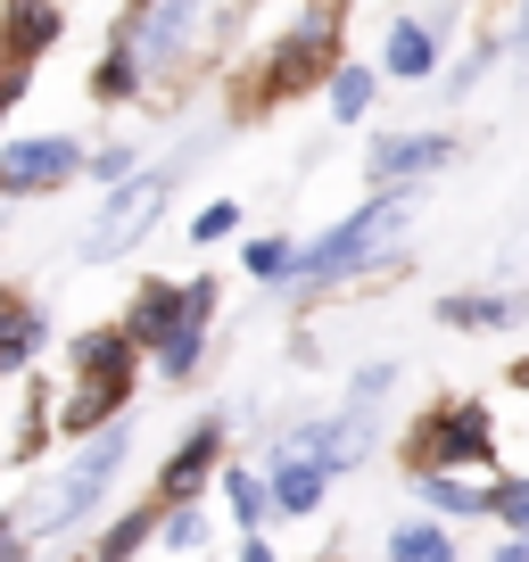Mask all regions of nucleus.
Returning <instances> with one entry per match:
<instances>
[{
	"label": "nucleus",
	"mask_w": 529,
	"mask_h": 562,
	"mask_svg": "<svg viewBox=\"0 0 529 562\" xmlns=\"http://www.w3.org/2000/svg\"><path fill=\"white\" fill-rule=\"evenodd\" d=\"M339 67H348V0H306V18L257 58V75H248L240 91H232V116H273V108L306 100V91H331Z\"/></svg>",
	"instance_id": "1"
},
{
	"label": "nucleus",
	"mask_w": 529,
	"mask_h": 562,
	"mask_svg": "<svg viewBox=\"0 0 529 562\" xmlns=\"http://www.w3.org/2000/svg\"><path fill=\"white\" fill-rule=\"evenodd\" d=\"M397 463H406V480H423V472H472V480H496V463H505V439H496V405H488V397H430L423 414L397 430Z\"/></svg>",
	"instance_id": "2"
},
{
	"label": "nucleus",
	"mask_w": 529,
	"mask_h": 562,
	"mask_svg": "<svg viewBox=\"0 0 529 562\" xmlns=\"http://www.w3.org/2000/svg\"><path fill=\"white\" fill-rule=\"evenodd\" d=\"M124 456H133V422H108L100 439H83L67 456V472H50L42 488H25V505H18V529L25 538H67V529H83L91 513H100V496L116 488V472H124Z\"/></svg>",
	"instance_id": "3"
},
{
	"label": "nucleus",
	"mask_w": 529,
	"mask_h": 562,
	"mask_svg": "<svg viewBox=\"0 0 529 562\" xmlns=\"http://www.w3.org/2000/svg\"><path fill=\"white\" fill-rule=\"evenodd\" d=\"M191 158H199V149H182V158H166V166H142L124 191H108L100 215H91V232H83V265H116L124 248H142V232L158 224L166 199L182 191V166H191Z\"/></svg>",
	"instance_id": "4"
},
{
	"label": "nucleus",
	"mask_w": 529,
	"mask_h": 562,
	"mask_svg": "<svg viewBox=\"0 0 529 562\" xmlns=\"http://www.w3.org/2000/svg\"><path fill=\"white\" fill-rule=\"evenodd\" d=\"M83 140L75 133H9L0 140V199H50L67 182H83Z\"/></svg>",
	"instance_id": "5"
},
{
	"label": "nucleus",
	"mask_w": 529,
	"mask_h": 562,
	"mask_svg": "<svg viewBox=\"0 0 529 562\" xmlns=\"http://www.w3.org/2000/svg\"><path fill=\"white\" fill-rule=\"evenodd\" d=\"M224 463H232V430H224V414H199L191 430H182V447L158 463V505H199V488H215L224 480Z\"/></svg>",
	"instance_id": "6"
},
{
	"label": "nucleus",
	"mask_w": 529,
	"mask_h": 562,
	"mask_svg": "<svg viewBox=\"0 0 529 562\" xmlns=\"http://www.w3.org/2000/svg\"><path fill=\"white\" fill-rule=\"evenodd\" d=\"M455 158H463L455 133H389V140L364 149V182H372V191H414V182L447 175Z\"/></svg>",
	"instance_id": "7"
},
{
	"label": "nucleus",
	"mask_w": 529,
	"mask_h": 562,
	"mask_svg": "<svg viewBox=\"0 0 529 562\" xmlns=\"http://www.w3.org/2000/svg\"><path fill=\"white\" fill-rule=\"evenodd\" d=\"M199 18H207V0H149L142 18H124V34H133V50H142L149 83H166V75H175L182 58H191Z\"/></svg>",
	"instance_id": "8"
},
{
	"label": "nucleus",
	"mask_w": 529,
	"mask_h": 562,
	"mask_svg": "<svg viewBox=\"0 0 529 562\" xmlns=\"http://www.w3.org/2000/svg\"><path fill=\"white\" fill-rule=\"evenodd\" d=\"M447 18H455V9H406V18H389L381 67L397 75V83H430V75L447 67Z\"/></svg>",
	"instance_id": "9"
},
{
	"label": "nucleus",
	"mask_w": 529,
	"mask_h": 562,
	"mask_svg": "<svg viewBox=\"0 0 529 562\" xmlns=\"http://www.w3.org/2000/svg\"><path fill=\"white\" fill-rule=\"evenodd\" d=\"M215 299H224V281H215V273H191V281H182V331H175V348L149 364L166 389L199 381V364H207V331H215Z\"/></svg>",
	"instance_id": "10"
},
{
	"label": "nucleus",
	"mask_w": 529,
	"mask_h": 562,
	"mask_svg": "<svg viewBox=\"0 0 529 562\" xmlns=\"http://www.w3.org/2000/svg\"><path fill=\"white\" fill-rule=\"evenodd\" d=\"M116 323H124V339H133V348H142L149 364H158V356L175 348V331H182V281H166V273H142Z\"/></svg>",
	"instance_id": "11"
},
{
	"label": "nucleus",
	"mask_w": 529,
	"mask_h": 562,
	"mask_svg": "<svg viewBox=\"0 0 529 562\" xmlns=\"http://www.w3.org/2000/svg\"><path fill=\"white\" fill-rule=\"evenodd\" d=\"M67 364H75V381H133V389H142L149 356L124 339V323H100V331H75Z\"/></svg>",
	"instance_id": "12"
},
{
	"label": "nucleus",
	"mask_w": 529,
	"mask_h": 562,
	"mask_svg": "<svg viewBox=\"0 0 529 562\" xmlns=\"http://www.w3.org/2000/svg\"><path fill=\"white\" fill-rule=\"evenodd\" d=\"M430 323L439 331H513V323H529V299L521 290H447Z\"/></svg>",
	"instance_id": "13"
},
{
	"label": "nucleus",
	"mask_w": 529,
	"mask_h": 562,
	"mask_svg": "<svg viewBox=\"0 0 529 562\" xmlns=\"http://www.w3.org/2000/svg\"><path fill=\"white\" fill-rule=\"evenodd\" d=\"M0 34H9V58L42 67L67 34V0H0Z\"/></svg>",
	"instance_id": "14"
},
{
	"label": "nucleus",
	"mask_w": 529,
	"mask_h": 562,
	"mask_svg": "<svg viewBox=\"0 0 529 562\" xmlns=\"http://www.w3.org/2000/svg\"><path fill=\"white\" fill-rule=\"evenodd\" d=\"M83 91H91L100 108H133L142 91H158V83H149V67H142V50H133V34H124V25H116V42H108V50L91 58Z\"/></svg>",
	"instance_id": "15"
},
{
	"label": "nucleus",
	"mask_w": 529,
	"mask_h": 562,
	"mask_svg": "<svg viewBox=\"0 0 529 562\" xmlns=\"http://www.w3.org/2000/svg\"><path fill=\"white\" fill-rule=\"evenodd\" d=\"M406 488H414V505H423L430 521H488L496 480H472V472H423V480H406Z\"/></svg>",
	"instance_id": "16"
},
{
	"label": "nucleus",
	"mask_w": 529,
	"mask_h": 562,
	"mask_svg": "<svg viewBox=\"0 0 529 562\" xmlns=\"http://www.w3.org/2000/svg\"><path fill=\"white\" fill-rule=\"evenodd\" d=\"M50 439H58V397H50V381H25V405H18V439H9V456L0 463H18V472H42L50 463Z\"/></svg>",
	"instance_id": "17"
},
{
	"label": "nucleus",
	"mask_w": 529,
	"mask_h": 562,
	"mask_svg": "<svg viewBox=\"0 0 529 562\" xmlns=\"http://www.w3.org/2000/svg\"><path fill=\"white\" fill-rule=\"evenodd\" d=\"M158 529H166V505L149 496V505H124L116 521L83 546V554H91V562H133V554H149V546H158Z\"/></svg>",
	"instance_id": "18"
},
{
	"label": "nucleus",
	"mask_w": 529,
	"mask_h": 562,
	"mask_svg": "<svg viewBox=\"0 0 529 562\" xmlns=\"http://www.w3.org/2000/svg\"><path fill=\"white\" fill-rule=\"evenodd\" d=\"M224 505H232V521H240V538H264V521H273V488H264V472L257 463H224Z\"/></svg>",
	"instance_id": "19"
},
{
	"label": "nucleus",
	"mask_w": 529,
	"mask_h": 562,
	"mask_svg": "<svg viewBox=\"0 0 529 562\" xmlns=\"http://www.w3.org/2000/svg\"><path fill=\"white\" fill-rule=\"evenodd\" d=\"M381 554L389 562H463V546H455V529H447V521H430V513H423V521H397V529H389Z\"/></svg>",
	"instance_id": "20"
},
{
	"label": "nucleus",
	"mask_w": 529,
	"mask_h": 562,
	"mask_svg": "<svg viewBox=\"0 0 529 562\" xmlns=\"http://www.w3.org/2000/svg\"><path fill=\"white\" fill-rule=\"evenodd\" d=\"M372 100H381V75H372L364 58H348V67L331 75V124H364Z\"/></svg>",
	"instance_id": "21"
},
{
	"label": "nucleus",
	"mask_w": 529,
	"mask_h": 562,
	"mask_svg": "<svg viewBox=\"0 0 529 562\" xmlns=\"http://www.w3.org/2000/svg\"><path fill=\"white\" fill-rule=\"evenodd\" d=\"M240 273H248V281H264V290H282V281L299 273V240H282V232L248 240V248H240Z\"/></svg>",
	"instance_id": "22"
},
{
	"label": "nucleus",
	"mask_w": 529,
	"mask_h": 562,
	"mask_svg": "<svg viewBox=\"0 0 529 562\" xmlns=\"http://www.w3.org/2000/svg\"><path fill=\"white\" fill-rule=\"evenodd\" d=\"M207 538H215V521H207V505H166V529H158V546H166V554H182V562H199V554H207Z\"/></svg>",
	"instance_id": "23"
},
{
	"label": "nucleus",
	"mask_w": 529,
	"mask_h": 562,
	"mask_svg": "<svg viewBox=\"0 0 529 562\" xmlns=\"http://www.w3.org/2000/svg\"><path fill=\"white\" fill-rule=\"evenodd\" d=\"M488 521L505 538H529V472H496V496H488Z\"/></svg>",
	"instance_id": "24"
},
{
	"label": "nucleus",
	"mask_w": 529,
	"mask_h": 562,
	"mask_svg": "<svg viewBox=\"0 0 529 562\" xmlns=\"http://www.w3.org/2000/svg\"><path fill=\"white\" fill-rule=\"evenodd\" d=\"M133 175H142V149H133V140H100L83 158V182H100V191H124Z\"/></svg>",
	"instance_id": "25"
},
{
	"label": "nucleus",
	"mask_w": 529,
	"mask_h": 562,
	"mask_svg": "<svg viewBox=\"0 0 529 562\" xmlns=\"http://www.w3.org/2000/svg\"><path fill=\"white\" fill-rule=\"evenodd\" d=\"M42 348H50V315H34L25 331H0V381L34 372V364H42Z\"/></svg>",
	"instance_id": "26"
},
{
	"label": "nucleus",
	"mask_w": 529,
	"mask_h": 562,
	"mask_svg": "<svg viewBox=\"0 0 529 562\" xmlns=\"http://www.w3.org/2000/svg\"><path fill=\"white\" fill-rule=\"evenodd\" d=\"M389 389H397V364H364V372L348 381V397H339V414H364V422H372Z\"/></svg>",
	"instance_id": "27"
},
{
	"label": "nucleus",
	"mask_w": 529,
	"mask_h": 562,
	"mask_svg": "<svg viewBox=\"0 0 529 562\" xmlns=\"http://www.w3.org/2000/svg\"><path fill=\"white\" fill-rule=\"evenodd\" d=\"M232 232H240V199H207V207L191 215V240H199V248L232 240Z\"/></svg>",
	"instance_id": "28"
},
{
	"label": "nucleus",
	"mask_w": 529,
	"mask_h": 562,
	"mask_svg": "<svg viewBox=\"0 0 529 562\" xmlns=\"http://www.w3.org/2000/svg\"><path fill=\"white\" fill-rule=\"evenodd\" d=\"M488 67H496V34H480V50L463 58V67H447L439 91H447V100H463V91H480V75H488Z\"/></svg>",
	"instance_id": "29"
},
{
	"label": "nucleus",
	"mask_w": 529,
	"mask_h": 562,
	"mask_svg": "<svg viewBox=\"0 0 529 562\" xmlns=\"http://www.w3.org/2000/svg\"><path fill=\"white\" fill-rule=\"evenodd\" d=\"M34 315H42V299H34V290H18V281H0V331H25Z\"/></svg>",
	"instance_id": "30"
},
{
	"label": "nucleus",
	"mask_w": 529,
	"mask_h": 562,
	"mask_svg": "<svg viewBox=\"0 0 529 562\" xmlns=\"http://www.w3.org/2000/svg\"><path fill=\"white\" fill-rule=\"evenodd\" d=\"M25 554H34V538L18 529V513H0V562H25Z\"/></svg>",
	"instance_id": "31"
},
{
	"label": "nucleus",
	"mask_w": 529,
	"mask_h": 562,
	"mask_svg": "<svg viewBox=\"0 0 529 562\" xmlns=\"http://www.w3.org/2000/svg\"><path fill=\"white\" fill-rule=\"evenodd\" d=\"M488 562H529V538H496V546H488Z\"/></svg>",
	"instance_id": "32"
},
{
	"label": "nucleus",
	"mask_w": 529,
	"mask_h": 562,
	"mask_svg": "<svg viewBox=\"0 0 529 562\" xmlns=\"http://www.w3.org/2000/svg\"><path fill=\"white\" fill-rule=\"evenodd\" d=\"M232 562H282V554H273L264 538H240V554H232Z\"/></svg>",
	"instance_id": "33"
},
{
	"label": "nucleus",
	"mask_w": 529,
	"mask_h": 562,
	"mask_svg": "<svg viewBox=\"0 0 529 562\" xmlns=\"http://www.w3.org/2000/svg\"><path fill=\"white\" fill-rule=\"evenodd\" d=\"M505 389H521V397H529V356H513V364H505Z\"/></svg>",
	"instance_id": "34"
},
{
	"label": "nucleus",
	"mask_w": 529,
	"mask_h": 562,
	"mask_svg": "<svg viewBox=\"0 0 529 562\" xmlns=\"http://www.w3.org/2000/svg\"><path fill=\"white\" fill-rule=\"evenodd\" d=\"M513 58H521V75H529V0H521V34H513Z\"/></svg>",
	"instance_id": "35"
},
{
	"label": "nucleus",
	"mask_w": 529,
	"mask_h": 562,
	"mask_svg": "<svg viewBox=\"0 0 529 562\" xmlns=\"http://www.w3.org/2000/svg\"><path fill=\"white\" fill-rule=\"evenodd\" d=\"M9 67H18V58H9V34H0V75H9Z\"/></svg>",
	"instance_id": "36"
},
{
	"label": "nucleus",
	"mask_w": 529,
	"mask_h": 562,
	"mask_svg": "<svg viewBox=\"0 0 529 562\" xmlns=\"http://www.w3.org/2000/svg\"><path fill=\"white\" fill-rule=\"evenodd\" d=\"M306 562H348V554H339V546H331V554H306Z\"/></svg>",
	"instance_id": "37"
},
{
	"label": "nucleus",
	"mask_w": 529,
	"mask_h": 562,
	"mask_svg": "<svg viewBox=\"0 0 529 562\" xmlns=\"http://www.w3.org/2000/svg\"><path fill=\"white\" fill-rule=\"evenodd\" d=\"M67 562H91V554H67Z\"/></svg>",
	"instance_id": "38"
}]
</instances>
